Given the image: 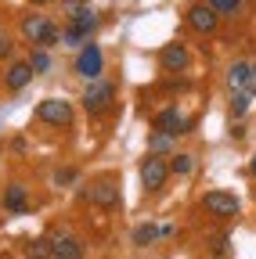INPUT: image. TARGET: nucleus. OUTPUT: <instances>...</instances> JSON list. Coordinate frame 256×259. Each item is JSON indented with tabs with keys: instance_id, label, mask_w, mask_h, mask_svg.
I'll use <instances>...</instances> for the list:
<instances>
[{
	"instance_id": "f257e3e1",
	"label": "nucleus",
	"mask_w": 256,
	"mask_h": 259,
	"mask_svg": "<svg viewBox=\"0 0 256 259\" xmlns=\"http://www.w3.org/2000/svg\"><path fill=\"white\" fill-rule=\"evenodd\" d=\"M22 32H25V40H29V44H40V47H54V44L61 40V32H58L44 15L25 18V22H22Z\"/></svg>"
},
{
	"instance_id": "f03ea898",
	"label": "nucleus",
	"mask_w": 256,
	"mask_h": 259,
	"mask_svg": "<svg viewBox=\"0 0 256 259\" xmlns=\"http://www.w3.org/2000/svg\"><path fill=\"white\" fill-rule=\"evenodd\" d=\"M76 72H80L83 79H90V83L105 72V54H101V47H98V44L80 47V54H76Z\"/></svg>"
},
{
	"instance_id": "7ed1b4c3",
	"label": "nucleus",
	"mask_w": 256,
	"mask_h": 259,
	"mask_svg": "<svg viewBox=\"0 0 256 259\" xmlns=\"http://www.w3.org/2000/svg\"><path fill=\"white\" fill-rule=\"evenodd\" d=\"M202 205H206L213 216H220V220H235V216L242 212V202L235 198V194H228V191H206Z\"/></svg>"
},
{
	"instance_id": "20e7f679",
	"label": "nucleus",
	"mask_w": 256,
	"mask_h": 259,
	"mask_svg": "<svg viewBox=\"0 0 256 259\" xmlns=\"http://www.w3.org/2000/svg\"><path fill=\"white\" fill-rule=\"evenodd\" d=\"M36 119L51 122V126H69L72 122V105L61 101V97H47V101H40V108H36Z\"/></svg>"
},
{
	"instance_id": "39448f33",
	"label": "nucleus",
	"mask_w": 256,
	"mask_h": 259,
	"mask_svg": "<svg viewBox=\"0 0 256 259\" xmlns=\"http://www.w3.org/2000/svg\"><path fill=\"white\" fill-rule=\"evenodd\" d=\"M112 97H116V87L112 83H90L87 94H83V108L90 115H101V112L112 108Z\"/></svg>"
},
{
	"instance_id": "423d86ee",
	"label": "nucleus",
	"mask_w": 256,
	"mask_h": 259,
	"mask_svg": "<svg viewBox=\"0 0 256 259\" xmlns=\"http://www.w3.org/2000/svg\"><path fill=\"white\" fill-rule=\"evenodd\" d=\"M83 198L90 205H101V209H116L119 205V184L116 180H98V184H90L83 191Z\"/></svg>"
},
{
	"instance_id": "0eeeda50",
	"label": "nucleus",
	"mask_w": 256,
	"mask_h": 259,
	"mask_svg": "<svg viewBox=\"0 0 256 259\" xmlns=\"http://www.w3.org/2000/svg\"><path fill=\"white\" fill-rule=\"evenodd\" d=\"M166 177H170V166L159 155H148L141 162V184H144V191H159L166 184Z\"/></svg>"
},
{
	"instance_id": "6e6552de",
	"label": "nucleus",
	"mask_w": 256,
	"mask_h": 259,
	"mask_svg": "<svg viewBox=\"0 0 256 259\" xmlns=\"http://www.w3.org/2000/svg\"><path fill=\"white\" fill-rule=\"evenodd\" d=\"M155 130H163V134L177 137V134H188V130H191V119H188L180 108H163V112L155 115Z\"/></svg>"
},
{
	"instance_id": "1a4fd4ad",
	"label": "nucleus",
	"mask_w": 256,
	"mask_h": 259,
	"mask_svg": "<svg viewBox=\"0 0 256 259\" xmlns=\"http://www.w3.org/2000/svg\"><path fill=\"white\" fill-rule=\"evenodd\" d=\"M159 61H163V69H166V72H184V69H188V61H191V54H188L184 44H166L163 51H159Z\"/></svg>"
},
{
	"instance_id": "9d476101",
	"label": "nucleus",
	"mask_w": 256,
	"mask_h": 259,
	"mask_svg": "<svg viewBox=\"0 0 256 259\" xmlns=\"http://www.w3.org/2000/svg\"><path fill=\"white\" fill-rule=\"evenodd\" d=\"M220 22V15L209 8V4H195V8H188V25L195 29V32H213Z\"/></svg>"
},
{
	"instance_id": "9b49d317",
	"label": "nucleus",
	"mask_w": 256,
	"mask_h": 259,
	"mask_svg": "<svg viewBox=\"0 0 256 259\" xmlns=\"http://www.w3.org/2000/svg\"><path fill=\"white\" fill-rule=\"evenodd\" d=\"M231 87H238V90H256V65H249V61H238V65H231Z\"/></svg>"
},
{
	"instance_id": "f8f14e48",
	"label": "nucleus",
	"mask_w": 256,
	"mask_h": 259,
	"mask_svg": "<svg viewBox=\"0 0 256 259\" xmlns=\"http://www.w3.org/2000/svg\"><path fill=\"white\" fill-rule=\"evenodd\" d=\"M51 259H83V245L76 238H54L51 241Z\"/></svg>"
},
{
	"instance_id": "ddd939ff",
	"label": "nucleus",
	"mask_w": 256,
	"mask_h": 259,
	"mask_svg": "<svg viewBox=\"0 0 256 259\" xmlns=\"http://www.w3.org/2000/svg\"><path fill=\"white\" fill-rule=\"evenodd\" d=\"M29 79H33V69H29V61H15L11 69L4 72V83H8L11 90H22Z\"/></svg>"
},
{
	"instance_id": "4468645a",
	"label": "nucleus",
	"mask_w": 256,
	"mask_h": 259,
	"mask_svg": "<svg viewBox=\"0 0 256 259\" xmlns=\"http://www.w3.org/2000/svg\"><path fill=\"white\" fill-rule=\"evenodd\" d=\"M4 209L8 212H25V187L22 184H8L4 187Z\"/></svg>"
},
{
	"instance_id": "2eb2a0df",
	"label": "nucleus",
	"mask_w": 256,
	"mask_h": 259,
	"mask_svg": "<svg viewBox=\"0 0 256 259\" xmlns=\"http://www.w3.org/2000/svg\"><path fill=\"white\" fill-rule=\"evenodd\" d=\"M155 238H159V227H155V223H141V227H134V245L144 248V245H152Z\"/></svg>"
},
{
	"instance_id": "dca6fc26",
	"label": "nucleus",
	"mask_w": 256,
	"mask_h": 259,
	"mask_svg": "<svg viewBox=\"0 0 256 259\" xmlns=\"http://www.w3.org/2000/svg\"><path fill=\"white\" fill-rule=\"evenodd\" d=\"M170 144H173V137H170V134H163V130H155V134L148 137V151H152V155L170 151Z\"/></svg>"
},
{
	"instance_id": "f3484780",
	"label": "nucleus",
	"mask_w": 256,
	"mask_h": 259,
	"mask_svg": "<svg viewBox=\"0 0 256 259\" xmlns=\"http://www.w3.org/2000/svg\"><path fill=\"white\" fill-rule=\"evenodd\" d=\"M61 44H65V47H87V36H83V32L69 22L65 29H61Z\"/></svg>"
},
{
	"instance_id": "a211bd4d",
	"label": "nucleus",
	"mask_w": 256,
	"mask_h": 259,
	"mask_svg": "<svg viewBox=\"0 0 256 259\" xmlns=\"http://www.w3.org/2000/svg\"><path fill=\"white\" fill-rule=\"evenodd\" d=\"M202 4H209L216 15H238L242 11V0H202Z\"/></svg>"
},
{
	"instance_id": "6ab92c4d",
	"label": "nucleus",
	"mask_w": 256,
	"mask_h": 259,
	"mask_svg": "<svg viewBox=\"0 0 256 259\" xmlns=\"http://www.w3.org/2000/svg\"><path fill=\"white\" fill-rule=\"evenodd\" d=\"M72 25L83 32V36H90V32L98 29V15H94V11H83V15H76V18H72Z\"/></svg>"
},
{
	"instance_id": "aec40b11",
	"label": "nucleus",
	"mask_w": 256,
	"mask_h": 259,
	"mask_svg": "<svg viewBox=\"0 0 256 259\" xmlns=\"http://www.w3.org/2000/svg\"><path fill=\"white\" fill-rule=\"evenodd\" d=\"M29 69H33V76L51 69V58H47V51H44V47H36L33 54H29Z\"/></svg>"
},
{
	"instance_id": "412c9836",
	"label": "nucleus",
	"mask_w": 256,
	"mask_h": 259,
	"mask_svg": "<svg viewBox=\"0 0 256 259\" xmlns=\"http://www.w3.org/2000/svg\"><path fill=\"white\" fill-rule=\"evenodd\" d=\"M170 173L188 177V173H191V155H173V162H170Z\"/></svg>"
},
{
	"instance_id": "4be33fe9",
	"label": "nucleus",
	"mask_w": 256,
	"mask_h": 259,
	"mask_svg": "<svg viewBox=\"0 0 256 259\" xmlns=\"http://www.w3.org/2000/svg\"><path fill=\"white\" fill-rule=\"evenodd\" d=\"M231 112H235V119H242V115L249 112V94H245V90H238V94H235V101H231Z\"/></svg>"
},
{
	"instance_id": "5701e85b",
	"label": "nucleus",
	"mask_w": 256,
	"mask_h": 259,
	"mask_svg": "<svg viewBox=\"0 0 256 259\" xmlns=\"http://www.w3.org/2000/svg\"><path fill=\"white\" fill-rule=\"evenodd\" d=\"M61 11H65L69 18H76V15H83L87 8H83V0H65V4H61Z\"/></svg>"
},
{
	"instance_id": "b1692460",
	"label": "nucleus",
	"mask_w": 256,
	"mask_h": 259,
	"mask_svg": "<svg viewBox=\"0 0 256 259\" xmlns=\"http://www.w3.org/2000/svg\"><path fill=\"white\" fill-rule=\"evenodd\" d=\"M72 180H76V169H58V173H54V184H58V187H61V184H72Z\"/></svg>"
},
{
	"instance_id": "393cba45",
	"label": "nucleus",
	"mask_w": 256,
	"mask_h": 259,
	"mask_svg": "<svg viewBox=\"0 0 256 259\" xmlns=\"http://www.w3.org/2000/svg\"><path fill=\"white\" fill-rule=\"evenodd\" d=\"M11 54V40L4 36V32H0V58H8Z\"/></svg>"
},
{
	"instance_id": "a878e982",
	"label": "nucleus",
	"mask_w": 256,
	"mask_h": 259,
	"mask_svg": "<svg viewBox=\"0 0 256 259\" xmlns=\"http://www.w3.org/2000/svg\"><path fill=\"white\" fill-rule=\"evenodd\" d=\"M249 173H252V177H256V155H252V162H249Z\"/></svg>"
},
{
	"instance_id": "bb28decb",
	"label": "nucleus",
	"mask_w": 256,
	"mask_h": 259,
	"mask_svg": "<svg viewBox=\"0 0 256 259\" xmlns=\"http://www.w3.org/2000/svg\"><path fill=\"white\" fill-rule=\"evenodd\" d=\"M33 4H47V0H33Z\"/></svg>"
}]
</instances>
